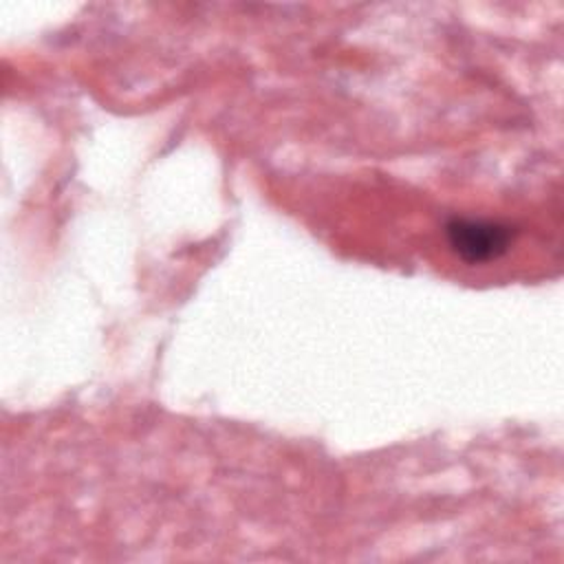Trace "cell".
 I'll return each instance as SVG.
<instances>
[{
    "label": "cell",
    "instance_id": "6da1fadb",
    "mask_svg": "<svg viewBox=\"0 0 564 564\" xmlns=\"http://www.w3.org/2000/svg\"><path fill=\"white\" fill-rule=\"evenodd\" d=\"M449 247L465 262H489L509 251L513 242V229L502 223L454 218L445 227Z\"/></svg>",
    "mask_w": 564,
    "mask_h": 564
}]
</instances>
